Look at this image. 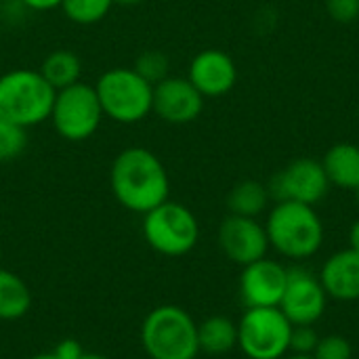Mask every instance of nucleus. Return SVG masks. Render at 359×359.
<instances>
[{
    "mask_svg": "<svg viewBox=\"0 0 359 359\" xmlns=\"http://www.w3.org/2000/svg\"><path fill=\"white\" fill-rule=\"evenodd\" d=\"M109 187L120 206L145 215L170 196V177L162 160L147 147L122 149L109 168Z\"/></svg>",
    "mask_w": 359,
    "mask_h": 359,
    "instance_id": "obj_1",
    "label": "nucleus"
},
{
    "mask_svg": "<svg viewBox=\"0 0 359 359\" xmlns=\"http://www.w3.org/2000/svg\"><path fill=\"white\" fill-rule=\"evenodd\" d=\"M269 248L290 261H307L324 246V223L316 206L276 202L265 221Z\"/></svg>",
    "mask_w": 359,
    "mask_h": 359,
    "instance_id": "obj_2",
    "label": "nucleus"
},
{
    "mask_svg": "<svg viewBox=\"0 0 359 359\" xmlns=\"http://www.w3.org/2000/svg\"><path fill=\"white\" fill-rule=\"evenodd\" d=\"M57 90L38 69L15 67L0 76V118L21 126H40L50 118Z\"/></svg>",
    "mask_w": 359,
    "mask_h": 359,
    "instance_id": "obj_3",
    "label": "nucleus"
},
{
    "mask_svg": "<svg viewBox=\"0 0 359 359\" xmlns=\"http://www.w3.org/2000/svg\"><path fill=\"white\" fill-rule=\"evenodd\" d=\"M141 343L151 359H196L198 324L183 307L160 305L145 316Z\"/></svg>",
    "mask_w": 359,
    "mask_h": 359,
    "instance_id": "obj_4",
    "label": "nucleus"
},
{
    "mask_svg": "<svg viewBox=\"0 0 359 359\" xmlns=\"http://www.w3.org/2000/svg\"><path fill=\"white\" fill-rule=\"evenodd\" d=\"M93 86L103 116L118 124H137L154 114V86L133 67H111Z\"/></svg>",
    "mask_w": 359,
    "mask_h": 359,
    "instance_id": "obj_5",
    "label": "nucleus"
},
{
    "mask_svg": "<svg viewBox=\"0 0 359 359\" xmlns=\"http://www.w3.org/2000/svg\"><path fill=\"white\" fill-rule=\"evenodd\" d=\"M143 238L151 250L164 257H185L200 240L196 215L179 202H162L143 215Z\"/></svg>",
    "mask_w": 359,
    "mask_h": 359,
    "instance_id": "obj_6",
    "label": "nucleus"
},
{
    "mask_svg": "<svg viewBox=\"0 0 359 359\" xmlns=\"http://www.w3.org/2000/svg\"><path fill=\"white\" fill-rule=\"evenodd\" d=\"M292 324L280 307L246 309L238 322V347L248 359H282L290 353Z\"/></svg>",
    "mask_w": 359,
    "mask_h": 359,
    "instance_id": "obj_7",
    "label": "nucleus"
},
{
    "mask_svg": "<svg viewBox=\"0 0 359 359\" xmlns=\"http://www.w3.org/2000/svg\"><path fill=\"white\" fill-rule=\"evenodd\" d=\"M103 118L105 116L95 86L80 80L67 88L57 90L48 120L53 122V128L61 139L80 143L90 139L99 130Z\"/></svg>",
    "mask_w": 359,
    "mask_h": 359,
    "instance_id": "obj_8",
    "label": "nucleus"
},
{
    "mask_svg": "<svg viewBox=\"0 0 359 359\" xmlns=\"http://www.w3.org/2000/svg\"><path fill=\"white\" fill-rule=\"evenodd\" d=\"M330 189L322 160L299 158L271 177L267 183L269 198L276 202H299L307 206L320 204Z\"/></svg>",
    "mask_w": 359,
    "mask_h": 359,
    "instance_id": "obj_9",
    "label": "nucleus"
},
{
    "mask_svg": "<svg viewBox=\"0 0 359 359\" xmlns=\"http://www.w3.org/2000/svg\"><path fill=\"white\" fill-rule=\"evenodd\" d=\"M328 307V294L318 276L303 267L288 269V282L280 301L282 313L292 326H316Z\"/></svg>",
    "mask_w": 359,
    "mask_h": 359,
    "instance_id": "obj_10",
    "label": "nucleus"
},
{
    "mask_svg": "<svg viewBox=\"0 0 359 359\" xmlns=\"http://www.w3.org/2000/svg\"><path fill=\"white\" fill-rule=\"evenodd\" d=\"M219 246L229 261L246 267L267 257L269 238L265 225L257 219L229 215L219 227Z\"/></svg>",
    "mask_w": 359,
    "mask_h": 359,
    "instance_id": "obj_11",
    "label": "nucleus"
},
{
    "mask_svg": "<svg viewBox=\"0 0 359 359\" xmlns=\"http://www.w3.org/2000/svg\"><path fill=\"white\" fill-rule=\"evenodd\" d=\"M204 111L202 93L179 76H168L154 86V114L168 124H191Z\"/></svg>",
    "mask_w": 359,
    "mask_h": 359,
    "instance_id": "obj_12",
    "label": "nucleus"
},
{
    "mask_svg": "<svg viewBox=\"0 0 359 359\" xmlns=\"http://www.w3.org/2000/svg\"><path fill=\"white\" fill-rule=\"evenodd\" d=\"M288 282V269L271 259L255 261L242 267L240 299L246 309L252 307H280Z\"/></svg>",
    "mask_w": 359,
    "mask_h": 359,
    "instance_id": "obj_13",
    "label": "nucleus"
},
{
    "mask_svg": "<svg viewBox=\"0 0 359 359\" xmlns=\"http://www.w3.org/2000/svg\"><path fill=\"white\" fill-rule=\"evenodd\" d=\"M187 80L202 93V97H223L238 82L236 61L219 48L200 50L187 72Z\"/></svg>",
    "mask_w": 359,
    "mask_h": 359,
    "instance_id": "obj_14",
    "label": "nucleus"
},
{
    "mask_svg": "<svg viewBox=\"0 0 359 359\" xmlns=\"http://www.w3.org/2000/svg\"><path fill=\"white\" fill-rule=\"evenodd\" d=\"M320 282L332 301H359V252L345 248L334 252L320 269Z\"/></svg>",
    "mask_w": 359,
    "mask_h": 359,
    "instance_id": "obj_15",
    "label": "nucleus"
},
{
    "mask_svg": "<svg viewBox=\"0 0 359 359\" xmlns=\"http://www.w3.org/2000/svg\"><path fill=\"white\" fill-rule=\"evenodd\" d=\"M324 172L330 185L355 191L359 187V145L337 143L322 158Z\"/></svg>",
    "mask_w": 359,
    "mask_h": 359,
    "instance_id": "obj_16",
    "label": "nucleus"
},
{
    "mask_svg": "<svg viewBox=\"0 0 359 359\" xmlns=\"http://www.w3.org/2000/svg\"><path fill=\"white\" fill-rule=\"evenodd\" d=\"M198 345L200 351L208 355H223L238 347V324L229 318L212 316L198 324Z\"/></svg>",
    "mask_w": 359,
    "mask_h": 359,
    "instance_id": "obj_17",
    "label": "nucleus"
},
{
    "mask_svg": "<svg viewBox=\"0 0 359 359\" xmlns=\"http://www.w3.org/2000/svg\"><path fill=\"white\" fill-rule=\"evenodd\" d=\"M32 309V292L27 284L13 271L0 269V320L15 322Z\"/></svg>",
    "mask_w": 359,
    "mask_h": 359,
    "instance_id": "obj_18",
    "label": "nucleus"
},
{
    "mask_svg": "<svg viewBox=\"0 0 359 359\" xmlns=\"http://www.w3.org/2000/svg\"><path fill=\"white\" fill-rule=\"evenodd\" d=\"M44 80L55 88V90H61V88H67L76 82H80V76H82V61L80 57L74 53V50H67V48H57L53 53H48L38 69Z\"/></svg>",
    "mask_w": 359,
    "mask_h": 359,
    "instance_id": "obj_19",
    "label": "nucleus"
},
{
    "mask_svg": "<svg viewBox=\"0 0 359 359\" xmlns=\"http://www.w3.org/2000/svg\"><path fill=\"white\" fill-rule=\"evenodd\" d=\"M269 200L271 198H269L267 185L255 179H246V181L236 183L231 191L227 194V208H229V215L257 219L261 212H265Z\"/></svg>",
    "mask_w": 359,
    "mask_h": 359,
    "instance_id": "obj_20",
    "label": "nucleus"
},
{
    "mask_svg": "<svg viewBox=\"0 0 359 359\" xmlns=\"http://www.w3.org/2000/svg\"><path fill=\"white\" fill-rule=\"evenodd\" d=\"M116 2L114 0H63V15L78 25H95L107 17Z\"/></svg>",
    "mask_w": 359,
    "mask_h": 359,
    "instance_id": "obj_21",
    "label": "nucleus"
},
{
    "mask_svg": "<svg viewBox=\"0 0 359 359\" xmlns=\"http://www.w3.org/2000/svg\"><path fill=\"white\" fill-rule=\"evenodd\" d=\"M27 147V130L0 118V164L17 160Z\"/></svg>",
    "mask_w": 359,
    "mask_h": 359,
    "instance_id": "obj_22",
    "label": "nucleus"
},
{
    "mask_svg": "<svg viewBox=\"0 0 359 359\" xmlns=\"http://www.w3.org/2000/svg\"><path fill=\"white\" fill-rule=\"evenodd\" d=\"M133 69L141 78H145L151 86H156L158 82H162L164 78H168L170 61H168V57L162 50H143L137 57Z\"/></svg>",
    "mask_w": 359,
    "mask_h": 359,
    "instance_id": "obj_23",
    "label": "nucleus"
},
{
    "mask_svg": "<svg viewBox=\"0 0 359 359\" xmlns=\"http://www.w3.org/2000/svg\"><path fill=\"white\" fill-rule=\"evenodd\" d=\"M316 359H353V345L349 339L341 334L320 337L318 347L313 351Z\"/></svg>",
    "mask_w": 359,
    "mask_h": 359,
    "instance_id": "obj_24",
    "label": "nucleus"
},
{
    "mask_svg": "<svg viewBox=\"0 0 359 359\" xmlns=\"http://www.w3.org/2000/svg\"><path fill=\"white\" fill-rule=\"evenodd\" d=\"M320 334L316 332L313 326H292L290 334V353L297 355H313L318 347Z\"/></svg>",
    "mask_w": 359,
    "mask_h": 359,
    "instance_id": "obj_25",
    "label": "nucleus"
},
{
    "mask_svg": "<svg viewBox=\"0 0 359 359\" xmlns=\"http://www.w3.org/2000/svg\"><path fill=\"white\" fill-rule=\"evenodd\" d=\"M326 11L337 23H353L359 19V0H326Z\"/></svg>",
    "mask_w": 359,
    "mask_h": 359,
    "instance_id": "obj_26",
    "label": "nucleus"
},
{
    "mask_svg": "<svg viewBox=\"0 0 359 359\" xmlns=\"http://www.w3.org/2000/svg\"><path fill=\"white\" fill-rule=\"evenodd\" d=\"M53 353L59 359H80L84 355V349H82V345H80L76 339H63V341L53 349Z\"/></svg>",
    "mask_w": 359,
    "mask_h": 359,
    "instance_id": "obj_27",
    "label": "nucleus"
},
{
    "mask_svg": "<svg viewBox=\"0 0 359 359\" xmlns=\"http://www.w3.org/2000/svg\"><path fill=\"white\" fill-rule=\"evenodd\" d=\"M25 8L36 11V13H46V11H55L61 8L63 0H19Z\"/></svg>",
    "mask_w": 359,
    "mask_h": 359,
    "instance_id": "obj_28",
    "label": "nucleus"
},
{
    "mask_svg": "<svg viewBox=\"0 0 359 359\" xmlns=\"http://www.w3.org/2000/svg\"><path fill=\"white\" fill-rule=\"evenodd\" d=\"M349 248H353V250L359 252V219L349 229Z\"/></svg>",
    "mask_w": 359,
    "mask_h": 359,
    "instance_id": "obj_29",
    "label": "nucleus"
},
{
    "mask_svg": "<svg viewBox=\"0 0 359 359\" xmlns=\"http://www.w3.org/2000/svg\"><path fill=\"white\" fill-rule=\"evenodd\" d=\"M27 359H59V358L50 351V353H38V355H32V358H27Z\"/></svg>",
    "mask_w": 359,
    "mask_h": 359,
    "instance_id": "obj_30",
    "label": "nucleus"
},
{
    "mask_svg": "<svg viewBox=\"0 0 359 359\" xmlns=\"http://www.w3.org/2000/svg\"><path fill=\"white\" fill-rule=\"evenodd\" d=\"M116 4H124V6H133V4H139L143 0H114Z\"/></svg>",
    "mask_w": 359,
    "mask_h": 359,
    "instance_id": "obj_31",
    "label": "nucleus"
},
{
    "mask_svg": "<svg viewBox=\"0 0 359 359\" xmlns=\"http://www.w3.org/2000/svg\"><path fill=\"white\" fill-rule=\"evenodd\" d=\"M80 359H109L105 358V355H99V353H84Z\"/></svg>",
    "mask_w": 359,
    "mask_h": 359,
    "instance_id": "obj_32",
    "label": "nucleus"
},
{
    "mask_svg": "<svg viewBox=\"0 0 359 359\" xmlns=\"http://www.w3.org/2000/svg\"><path fill=\"white\" fill-rule=\"evenodd\" d=\"M282 359H316L313 355H297V353H290V355H286V358Z\"/></svg>",
    "mask_w": 359,
    "mask_h": 359,
    "instance_id": "obj_33",
    "label": "nucleus"
},
{
    "mask_svg": "<svg viewBox=\"0 0 359 359\" xmlns=\"http://www.w3.org/2000/svg\"><path fill=\"white\" fill-rule=\"evenodd\" d=\"M353 194H355V202H358V206H359V187L353 191Z\"/></svg>",
    "mask_w": 359,
    "mask_h": 359,
    "instance_id": "obj_34",
    "label": "nucleus"
},
{
    "mask_svg": "<svg viewBox=\"0 0 359 359\" xmlns=\"http://www.w3.org/2000/svg\"><path fill=\"white\" fill-rule=\"evenodd\" d=\"M358 114H359V107H358Z\"/></svg>",
    "mask_w": 359,
    "mask_h": 359,
    "instance_id": "obj_35",
    "label": "nucleus"
}]
</instances>
